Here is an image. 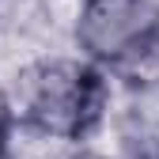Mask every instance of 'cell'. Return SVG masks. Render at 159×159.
<instances>
[{
    "instance_id": "obj_1",
    "label": "cell",
    "mask_w": 159,
    "mask_h": 159,
    "mask_svg": "<svg viewBox=\"0 0 159 159\" xmlns=\"http://www.w3.org/2000/svg\"><path fill=\"white\" fill-rule=\"evenodd\" d=\"M106 106V80L95 65H53L34 80L27 98V117L49 136L76 140L95 129Z\"/></svg>"
},
{
    "instance_id": "obj_2",
    "label": "cell",
    "mask_w": 159,
    "mask_h": 159,
    "mask_svg": "<svg viewBox=\"0 0 159 159\" xmlns=\"http://www.w3.org/2000/svg\"><path fill=\"white\" fill-rule=\"evenodd\" d=\"M76 34L91 57L121 65L152 49L159 34V11L152 0H87Z\"/></svg>"
},
{
    "instance_id": "obj_3",
    "label": "cell",
    "mask_w": 159,
    "mask_h": 159,
    "mask_svg": "<svg viewBox=\"0 0 159 159\" xmlns=\"http://www.w3.org/2000/svg\"><path fill=\"white\" fill-rule=\"evenodd\" d=\"M4 144H8V121H4V114H0V155H4Z\"/></svg>"
}]
</instances>
